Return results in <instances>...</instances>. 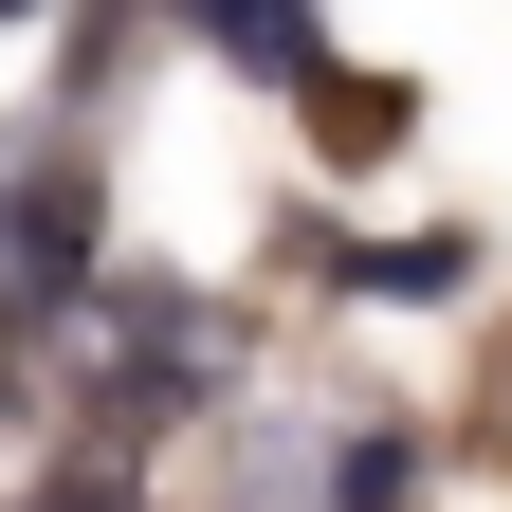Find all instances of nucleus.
<instances>
[{"label":"nucleus","mask_w":512,"mask_h":512,"mask_svg":"<svg viewBox=\"0 0 512 512\" xmlns=\"http://www.w3.org/2000/svg\"><path fill=\"white\" fill-rule=\"evenodd\" d=\"M55 512H128V494H55Z\"/></svg>","instance_id":"3"},{"label":"nucleus","mask_w":512,"mask_h":512,"mask_svg":"<svg viewBox=\"0 0 512 512\" xmlns=\"http://www.w3.org/2000/svg\"><path fill=\"white\" fill-rule=\"evenodd\" d=\"M403 128H421V92H403V74H311V147H330V165H384Z\"/></svg>","instance_id":"2"},{"label":"nucleus","mask_w":512,"mask_h":512,"mask_svg":"<svg viewBox=\"0 0 512 512\" xmlns=\"http://www.w3.org/2000/svg\"><path fill=\"white\" fill-rule=\"evenodd\" d=\"M0 19H37V0H0Z\"/></svg>","instance_id":"4"},{"label":"nucleus","mask_w":512,"mask_h":512,"mask_svg":"<svg viewBox=\"0 0 512 512\" xmlns=\"http://www.w3.org/2000/svg\"><path fill=\"white\" fill-rule=\"evenodd\" d=\"M183 19H202V55H238V74H275V92H311V74H330L311 0H183Z\"/></svg>","instance_id":"1"}]
</instances>
